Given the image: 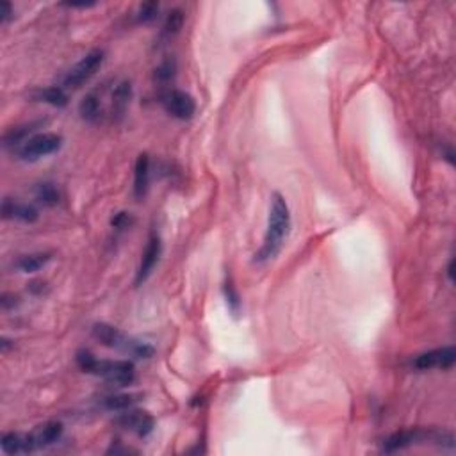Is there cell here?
Listing matches in <instances>:
<instances>
[{"mask_svg": "<svg viewBox=\"0 0 456 456\" xmlns=\"http://www.w3.org/2000/svg\"><path fill=\"white\" fill-rule=\"evenodd\" d=\"M290 232V211L284 196L278 193L273 194L271 209H269L268 230L264 236V242L260 250L255 253V262L264 264L275 259L280 253L282 246Z\"/></svg>", "mask_w": 456, "mask_h": 456, "instance_id": "cell-1", "label": "cell"}, {"mask_svg": "<svg viewBox=\"0 0 456 456\" xmlns=\"http://www.w3.org/2000/svg\"><path fill=\"white\" fill-rule=\"evenodd\" d=\"M75 360H77V365L82 369L84 373L104 378L111 385H130L136 378V369L128 360H98L88 350L77 351Z\"/></svg>", "mask_w": 456, "mask_h": 456, "instance_id": "cell-2", "label": "cell"}, {"mask_svg": "<svg viewBox=\"0 0 456 456\" xmlns=\"http://www.w3.org/2000/svg\"><path fill=\"white\" fill-rule=\"evenodd\" d=\"M93 337L100 342L102 346L111 347V350H118L127 353L136 358H150L154 356V347L150 346L148 342H143L139 339H134L130 335L123 334L122 330L114 328L107 323H97L91 328Z\"/></svg>", "mask_w": 456, "mask_h": 456, "instance_id": "cell-3", "label": "cell"}, {"mask_svg": "<svg viewBox=\"0 0 456 456\" xmlns=\"http://www.w3.org/2000/svg\"><path fill=\"white\" fill-rule=\"evenodd\" d=\"M62 146V137L59 134H52V132H45V134H34L27 141H23L22 145L16 148V155L22 161H40V159L47 157V155L56 154L57 150Z\"/></svg>", "mask_w": 456, "mask_h": 456, "instance_id": "cell-4", "label": "cell"}, {"mask_svg": "<svg viewBox=\"0 0 456 456\" xmlns=\"http://www.w3.org/2000/svg\"><path fill=\"white\" fill-rule=\"evenodd\" d=\"M104 59H106V54H104V50L100 49H95L91 50V52L86 54V56H84L82 59H80V61L77 62L68 73H66L65 82H62L65 84V88L77 89L80 88L82 84L88 82L93 75L97 73L98 68H100L102 62H104Z\"/></svg>", "mask_w": 456, "mask_h": 456, "instance_id": "cell-5", "label": "cell"}, {"mask_svg": "<svg viewBox=\"0 0 456 456\" xmlns=\"http://www.w3.org/2000/svg\"><path fill=\"white\" fill-rule=\"evenodd\" d=\"M163 106L168 114L179 119H191L196 113V102L185 91L180 89H171L163 95Z\"/></svg>", "mask_w": 456, "mask_h": 456, "instance_id": "cell-6", "label": "cell"}, {"mask_svg": "<svg viewBox=\"0 0 456 456\" xmlns=\"http://www.w3.org/2000/svg\"><path fill=\"white\" fill-rule=\"evenodd\" d=\"M456 350L453 346L437 347V350L424 351L412 360V367L419 371H428V369H449L455 365Z\"/></svg>", "mask_w": 456, "mask_h": 456, "instance_id": "cell-7", "label": "cell"}, {"mask_svg": "<svg viewBox=\"0 0 456 456\" xmlns=\"http://www.w3.org/2000/svg\"><path fill=\"white\" fill-rule=\"evenodd\" d=\"M62 435V424L57 421H49L43 422L36 428L34 431H31L29 435H25V453H32L36 449H43L49 448L52 444H56L57 440L61 439Z\"/></svg>", "mask_w": 456, "mask_h": 456, "instance_id": "cell-8", "label": "cell"}, {"mask_svg": "<svg viewBox=\"0 0 456 456\" xmlns=\"http://www.w3.org/2000/svg\"><path fill=\"white\" fill-rule=\"evenodd\" d=\"M132 100V84L130 80H116L109 91V109L107 116L113 122H118L125 116Z\"/></svg>", "mask_w": 456, "mask_h": 456, "instance_id": "cell-9", "label": "cell"}, {"mask_svg": "<svg viewBox=\"0 0 456 456\" xmlns=\"http://www.w3.org/2000/svg\"><path fill=\"white\" fill-rule=\"evenodd\" d=\"M159 257H161V239H159L157 233H152L148 237V242H146V248L141 255V262L139 268L136 273V280L134 284L143 285L150 278V275L154 273L155 266L159 262Z\"/></svg>", "mask_w": 456, "mask_h": 456, "instance_id": "cell-10", "label": "cell"}, {"mask_svg": "<svg viewBox=\"0 0 456 456\" xmlns=\"http://www.w3.org/2000/svg\"><path fill=\"white\" fill-rule=\"evenodd\" d=\"M116 422H118L122 428L130 430L132 433L139 435V437H146V435H150L154 431V419H152L146 412L130 410V412L127 413H122Z\"/></svg>", "mask_w": 456, "mask_h": 456, "instance_id": "cell-11", "label": "cell"}, {"mask_svg": "<svg viewBox=\"0 0 456 456\" xmlns=\"http://www.w3.org/2000/svg\"><path fill=\"white\" fill-rule=\"evenodd\" d=\"M2 214L5 220H18L23 223H34L38 220V211L32 205L14 202L11 198H5L2 202Z\"/></svg>", "mask_w": 456, "mask_h": 456, "instance_id": "cell-12", "label": "cell"}, {"mask_svg": "<svg viewBox=\"0 0 456 456\" xmlns=\"http://www.w3.org/2000/svg\"><path fill=\"white\" fill-rule=\"evenodd\" d=\"M79 113L86 122H100L102 116H106V114H104V104H102V91L95 89V91L88 93V95L80 100Z\"/></svg>", "mask_w": 456, "mask_h": 456, "instance_id": "cell-13", "label": "cell"}, {"mask_svg": "<svg viewBox=\"0 0 456 456\" xmlns=\"http://www.w3.org/2000/svg\"><path fill=\"white\" fill-rule=\"evenodd\" d=\"M150 182V159L146 154H141L134 168V194L136 198H143L146 194Z\"/></svg>", "mask_w": 456, "mask_h": 456, "instance_id": "cell-14", "label": "cell"}, {"mask_svg": "<svg viewBox=\"0 0 456 456\" xmlns=\"http://www.w3.org/2000/svg\"><path fill=\"white\" fill-rule=\"evenodd\" d=\"M32 98L36 102H43L54 107H65L68 104V95L59 86H49V88H41L32 91Z\"/></svg>", "mask_w": 456, "mask_h": 456, "instance_id": "cell-15", "label": "cell"}, {"mask_svg": "<svg viewBox=\"0 0 456 456\" xmlns=\"http://www.w3.org/2000/svg\"><path fill=\"white\" fill-rule=\"evenodd\" d=\"M50 260V253H29L22 255L20 259L14 262L16 269H20L22 273H36L40 271L43 266H47Z\"/></svg>", "mask_w": 456, "mask_h": 456, "instance_id": "cell-16", "label": "cell"}, {"mask_svg": "<svg viewBox=\"0 0 456 456\" xmlns=\"http://www.w3.org/2000/svg\"><path fill=\"white\" fill-rule=\"evenodd\" d=\"M34 196L40 203H43L45 207H56L61 200V194L57 191V187L50 182H41L34 187Z\"/></svg>", "mask_w": 456, "mask_h": 456, "instance_id": "cell-17", "label": "cell"}, {"mask_svg": "<svg viewBox=\"0 0 456 456\" xmlns=\"http://www.w3.org/2000/svg\"><path fill=\"white\" fill-rule=\"evenodd\" d=\"M139 396L137 394H114L109 396V398L104 399V407L111 412H123V410H128L132 408V404L137 403L139 401Z\"/></svg>", "mask_w": 456, "mask_h": 456, "instance_id": "cell-18", "label": "cell"}, {"mask_svg": "<svg viewBox=\"0 0 456 456\" xmlns=\"http://www.w3.org/2000/svg\"><path fill=\"white\" fill-rule=\"evenodd\" d=\"M0 448L8 455H16V453H25V435L20 433H4L0 439Z\"/></svg>", "mask_w": 456, "mask_h": 456, "instance_id": "cell-19", "label": "cell"}, {"mask_svg": "<svg viewBox=\"0 0 456 456\" xmlns=\"http://www.w3.org/2000/svg\"><path fill=\"white\" fill-rule=\"evenodd\" d=\"M223 294H225V298H227L228 310L232 312L233 316H239V312H241V298H239V294H237L236 287H233V284L230 278H227V282H225Z\"/></svg>", "mask_w": 456, "mask_h": 456, "instance_id": "cell-20", "label": "cell"}, {"mask_svg": "<svg viewBox=\"0 0 456 456\" xmlns=\"http://www.w3.org/2000/svg\"><path fill=\"white\" fill-rule=\"evenodd\" d=\"M182 22H184V14L182 11L175 9V11H171L166 18V23H164V34L166 36H173L180 31V27H182Z\"/></svg>", "mask_w": 456, "mask_h": 456, "instance_id": "cell-21", "label": "cell"}, {"mask_svg": "<svg viewBox=\"0 0 456 456\" xmlns=\"http://www.w3.org/2000/svg\"><path fill=\"white\" fill-rule=\"evenodd\" d=\"M157 13H159L157 2H145L143 5H139V11H137V22L141 23L152 22V20L157 18Z\"/></svg>", "mask_w": 456, "mask_h": 456, "instance_id": "cell-22", "label": "cell"}, {"mask_svg": "<svg viewBox=\"0 0 456 456\" xmlns=\"http://www.w3.org/2000/svg\"><path fill=\"white\" fill-rule=\"evenodd\" d=\"M176 65L173 59H166L161 65L157 66V70H155V79L161 80V82H168V80L173 79V75H175Z\"/></svg>", "mask_w": 456, "mask_h": 456, "instance_id": "cell-23", "label": "cell"}, {"mask_svg": "<svg viewBox=\"0 0 456 456\" xmlns=\"http://www.w3.org/2000/svg\"><path fill=\"white\" fill-rule=\"evenodd\" d=\"M132 223V218L128 212H118V214L113 216V220H111V225L116 230H123V228H127L128 225Z\"/></svg>", "mask_w": 456, "mask_h": 456, "instance_id": "cell-24", "label": "cell"}, {"mask_svg": "<svg viewBox=\"0 0 456 456\" xmlns=\"http://www.w3.org/2000/svg\"><path fill=\"white\" fill-rule=\"evenodd\" d=\"M11 18H13V8H11L8 0H2L0 2V22L8 23Z\"/></svg>", "mask_w": 456, "mask_h": 456, "instance_id": "cell-25", "label": "cell"}, {"mask_svg": "<svg viewBox=\"0 0 456 456\" xmlns=\"http://www.w3.org/2000/svg\"><path fill=\"white\" fill-rule=\"evenodd\" d=\"M62 5L66 8H79V9H88L93 8V5H97V2H65Z\"/></svg>", "mask_w": 456, "mask_h": 456, "instance_id": "cell-26", "label": "cell"}, {"mask_svg": "<svg viewBox=\"0 0 456 456\" xmlns=\"http://www.w3.org/2000/svg\"><path fill=\"white\" fill-rule=\"evenodd\" d=\"M448 278L449 282H455V259L449 260L448 264Z\"/></svg>", "mask_w": 456, "mask_h": 456, "instance_id": "cell-27", "label": "cell"}]
</instances>
